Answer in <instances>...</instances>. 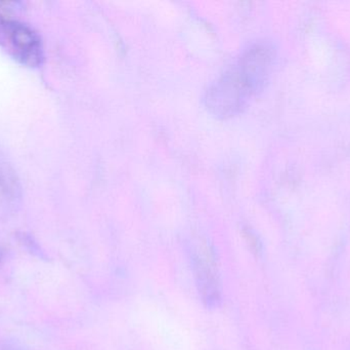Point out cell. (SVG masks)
Segmentation results:
<instances>
[{"mask_svg":"<svg viewBox=\"0 0 350 350\" xmlns=\"http://www.w3.org/2000/svg\"><path fill=\"white\" fill-rule=\"evenodd\" d=\"M275 49L265 39L253 41L209 84L204 106L218 119L241 114L269 84L275 63Z\"/></svg>","mask_w":350,"mask_h":350,"instance_id":"6da1fadb","label":"cell"},{"mask_svg":"<svg viewBox=\"0 0 350 350\" xmlns=\"http://www.w3.org/2000/svg\"><path fill=\"white\" fill-rule=\"evenodd\" d=\"M0 45L29 67H38L44 59L40 37L18 21L0 18Z\"/></svg>","mask_w":350,"mask_h":350,"instance_id":"7a4b0ae2","label":"cell"},{"mask_svg":"<svg viewBox=\"0 0 350 350\" xmlns=\"http://www.w3.org/2000/svg\"><path fill=\"white\" fill-rule=\"evenodd\" d=\"M189 252L196 284L202 301L207 308H218L221 302V288L211 251L207 248H193Z\"/></svg>","mask_w":350,"mask_h":350,"instance_id":"3957f363","label":"cell"},{"mask_svg":"<svg viewBox=\"0 0 350 350\" xmlns=\"http://www.w3.org/2000/svg\"><path fill=\"white\" fill-rule=\"evenodd\" d=\"M0 259H1V254H0Z\"/></svg>","mask_w":350,"mask_h":350,"instance_id":"277c9868","label":"cell"}]
</instances>
